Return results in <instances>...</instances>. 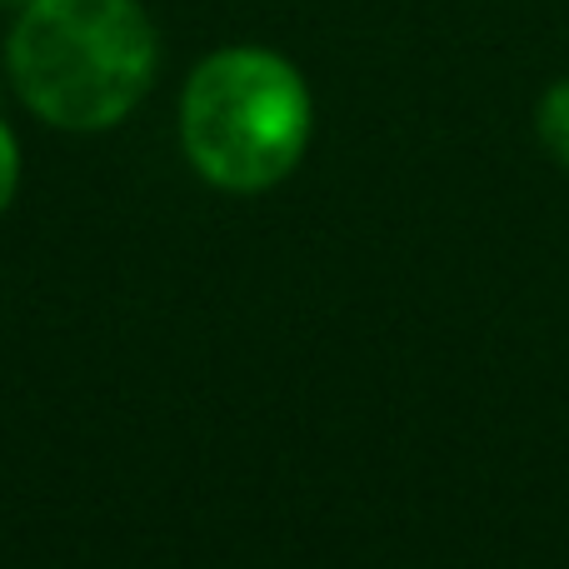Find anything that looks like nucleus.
I'll return each instance as SVG.
<instances>
[{
    "mask_svg": "<svg viewBox=\"0 0 569 569\" xmlns=\"http://www.w3.org/2000/svg\"><path fill=\"white\" fill-rule=\"evenodd\" d=\"M6 56L20 100L40 120L106 130L156 80V30L136 0H30Z\"/></svg>",
    "mask_w": 569,
    "mask_h": 569,
    "instance_id": "nucleus-1",
    "label": "nucleus"
},
{
    "mask_svg": "<svg viewBox=\"0 0 569 569\" xmlns=\"http://www.w3.org/2000/svg\"><path fill=\"white\" fill-rule=\"evenodd\" d=\"M180 140L210 186L256 196L295 170L310 140V90L270 50H220L190 76Z\"/></svg>",
    "mask_w": 569,
    "mask_h": 569,
    "instance_id": "nucleus-2",
    "label": "nucleus"
},
{
    "mask_svg": "<svg viewBox=\"0 0 569 569\" xmlns=\"http://www.w3.org/2000/svg\"><path fill=\"white\" fill-rule=\"evenodd\" d=\"M540 140L560 166H569V80L550 86V96L540 100Z\"/></svg>",
    "mask_w": 569,
    "mask_h": 569,
    "instance_id": "nucleus-3",
    "label": "nucleus"
},
{
    "mask_svg": "<svg viewBox=\"0 0 569 569\" xmlns=\"http://www.w3.org/2000/svg\"><path fill=\"white\" fill-rule=\"evenodd\" d=\"M16 176H20V156H16V140H10L6 120H0V210L16 196Z\"/></svg>",
    "mask_w": 569,
    "mask_h": 569,
    "instance_id": "nucleus-4",
    "label": "nucleus"
},
{
    "mask_svg": "<svg viewBox=\"0 0 569 569\" xmlns=\"http://www.w3.org/2000/svg\"><path fill=\"white\" fill-rule=\"evenodd\" d=\"M30 0H0V10H26Z\"/></svg>",
    "mask_w": 569,
    "mask_h": 569,
    "instance_id": "nucleus-5",
    "label": "nucleus"
}]
</instances>
